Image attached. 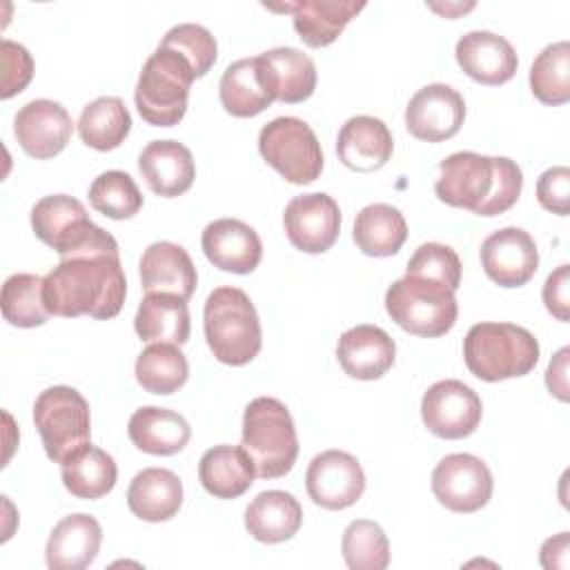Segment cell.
Wrapping results in <instances>:
<instances>
[{
  "mask_svg": "<svg viewBox=\"0 0 570 570\" xmlns=\"http://www.w3.org/2000/svg\"><path fill=\"white\" fill-rule=\"evenodd\" d=\"M127 278L120 254L62 258L42 285L45 307L53 316L114 318L125 303Z\"/></svg>",
  "mask_w": 570,
  "mask_h": 570,
  "instance_id": "1",
  "label": "cell"
},
{
  "mask_svg": "<svg viewBox=\"0 0 570 570\" xmlns=\"http://www.w3.org/2000/svg\"><path fill=\"white\" fill-rule=\"evenodd\" d=\"M521 167L505 156L456 151L439 163L434 183L436 196L450 205L470 209L476 216L508 212L521 196Z\"/></svg>",
  "mask_w": 570,
  "mask_h": 570,
  "instance_id": "2",
  "label": "cell"
},
{
  "mask_svg": "<svg viewBox=\"0 0 570 570\" xmlns=\"http://www.w3.org/2000/svg\"><path fill=\"white\" fill-rule=\"evenodd\" d=\"M468 370L488 383L525 376L539 361L537 338L514 323H476L463 338Z\"/></svg>",
  "mask_w": 570,
  "mask_h": 570,
  "instance_id": "3",
  "label": "cell"
},
{
  "mask_svg": "<svg viewBox=\"0 0 570 570\" xmlns=\"http://www.w3.org/2000/svg\"><path fill=\"white\" fill-rule=\"evenodd\" d=\"M205 338L212 354L225 365H245L263 343L261 321L249 296L238 287H216L203 309Z\"/></svg>",
  "mask_w": 570,
  "mask_h": 570,
  "instance_id": "4",
  "label": "cell"
},
{
  "mask_svg": "<svg viewBox=\"0 0 570 570\" xmlns=\"http://www.w3.org/2000/svg\"><path fill=\"white\" fill-rule=\"evenodd\" d=\"M240 448L254 463L256 476H285L298 456V439L289 410L274 396L254 399L243 414Z\"/></svg>",
  "mask_w": 570,
  "mask_h": 570,
  "instance_id": "5",
  "label": "cell"
},
{
  "mask_svg": "<svg viewBox=\"0 0 570 570\" xmlns=\"http://www.w3.org/2000/svg\"><path fill=\"white\" fill-rule=\"evenodd\" d=\"M33 234L62 258L89 254H120L116 238L94 225L85 205L67 194L40 198L31 209Z\"/></svg>",
  "mask_w": 570,
  "mask_h": 570,
  "instance_id": "6",
  "label": "cell"
},
{
  "mask_svg": "<svg viewBox=\"0 0 570 570\" xmlns=\"http://www.w3.org/2000/svg\"><path fill=\"white\" fill-rule=\"evenodd\" d=\"M196 73L189 60L167 47L147 58L136 85V109L154 127H174L187 111V98Z\"/></svg>",
  "mask_w": 570,
  "mask_h": 570,
  "instance_id": "7",
  "label": "cell"
},
{
  "mask_svg": "<svg viewBox=\"0 0 570 570\" xmlns=\"http://www.w3.org/2000/svg\"><path fill=\"white\" fill-rule=\"evenodd\" d=\"M385 309L401 330L414 336H443L459 316L454 289L414 274H405L387 287Z\"/></svg>",
  "mask_w": 570,
  "mask_h": 570,
  "instance_id": "8",
  "label": "cell"
},
{
  "mask_svg": "<svg viewBox=\"0 0 570 570\" xmlns=\"http://www.w3.org/2000/svg\"><path fill=\"white\" fill-rule=\"evenodd\" d=\"M33 423L51 461L62 463L71 452L89 443L91 414L85 396L69 385H53L38 394Z\"/></svg>",
  "mask_w": 570,
  "mask_h": 570,
  "instance_id": "9",
  "label": "cell"
},
{
  "mask_svg": "<svg viewBox=\"0 0 570 570\" xmlns=\"http://www.w3.org/2000/svg\"><path fill=\"white\" fill-rule=\"evenodd\" d=\"M258 151L292 185L314 183L323 171V151L316 134L294 116H281L263 125Z\"/></svg>",
  "mask_w": 570,
  "mask_h": 570,
  "instance_id": "10",
  "label": "cell"
},
{
  "mask_svg": "<svg viewBox=\"0 0 570 570\" xmlns=\"http://www.w3.org/2000/svg\"><path fill=\"white\" fill-rule=\"evenodd\" d=\"M492 488L490 468L468 452L448 454L432 472V492L452 512L470 514L481 510L490 501Z\"/></svg>",
  "mask_w": 570,
  "mask_h": 570,
  "instance_id": "11",
  "label": "cell"
},
{
  "mask_svg": "<svg viewBox=\"0 0 570 570\" xmlns=\"http://www.w3.org/2000/svg\"><path fill=\"white\" fill-rule=\"evenodd\" d=\"M481 414L483 405L476 392L456 379L436 381L421 399V419L441 439L470 436L479 428Z\"/></svg>",
  "mask_w": 570,
  "mask_h": 570,
  "instance_id": "12",
  "label": "cell"
},
{
  "mask_svg": "<svg viewBox=\"0 0 570 570\" xmlns=\"http://www.w3.org/2000/svg\"><path fill=\"white\" fill-rule=\"evenodd\" d=\"M309 499L325 510H343L354 505L365 490V474L356 456L343 450H325L316 454L305 472Z\"/></svg>",
  "mask_w": 570,
  "mask_h": 570,
  "instance_id": "13",
  "label": "cell"
},
{
  "mask_svg": "<svg viewBox=\"0 0 570 570\" xmlns=\"http://www.w3.org/2000/svg\"><path fill=\"white\" fill-rule=\"evenodd\" d=\"M285 234L289 243L305 254L327 252L341 232V209L338 203L323 194H301L294 196L283 214Z\"/></svg>",
  "mask_w": 570,
  "mask_h": 570,
  "instance_id": "14",
  "label": "cell"
},
{
  "mask_svg": "<svg viewBox=\"0 0 570 570\" xmlns=\"http://www.w3.org/2000/svg\"><path fill=\"white\" fill-rule=\"evenodd\" d=\"M465 118L463 96L443 82L421 87L405 107L407 131L425 142L452 138Z\"/></svg>",
  "mask_w": 570,
  "mask_h": 570,
  "instance_id": "15",
  "label": "cell"
},
{
  "mask_svg": "<svg viewBox=\"0 0 570 570\" xmlns=\"http://www.w3.org/2000/svg\"><path fill=\"white\" fill-rule=\"evenodd\" d=\"M481 265L497 285L521 287L537 274V243L521 227L497 229L481 245Z\"/></svg>",
  "mask_w": 570,
  "mask_h": 570,
  "instance_id": "16",
  "label": "cell"
},
{
  "mask_svg": "<svg viewBox=\"0 0 570 570\" xmlns=\"http://www.w3.org/2000/svg\"><path fill=\"white\" fill-rule=\"evenodd\" d=\"M73 131L69 111L49 98H38L18 109L13 118V134L18 145L38 160L58 156Z\"/></svg>",
  "mask_w": 570,
  "mask_h": 570,
  "instance_id": "17",
  "label": "cell"
},
{
  "mask_svg": "<svg viewBox=\"0 0 570 570\" xmlns=\"http://www.w3.org/2000/svg\"><path fill=\"white\" fill-rule=\"evenodd\" d=\"M207 261L232 274H249L263 258V243L254 227L238 218H218L203 229L200 238Z\"/></svg>",
  "mask_w": 570,
  "mask_h": 570,
  "instance_id": "18",
  "label": "cell"
},
{
  "mask_svg": "<svg viewBox=\"0 0 570 570\" xmlns=\"http://www.w3.org/2000/svg\"><path fill=\"white\" fill-rule=\"evenodd\" d=\"M454 56L459 67L481 85H503L519 67L514 47L499 33L474 29L456 40Z\"/></svg>",
  "mask_w": 570,
  "mask_h": 570,
  "instance_id": "19",
  "label": "cell"
},
{
  "mask_svg": "<svg viewBox=\"0 0 570 570\" xmlns=\"http://www.w3.org/2000/svg\"><path fill=\"white\" fill-rule=\"evenodd\" d=\"M218 94L225 111L236 118H252L276 100L272 76L261 56L232 62L220 76Z\"/></svg>",
  "mask_w": 570,
  "mask_h": 570,
  "instance_id": "20",
  "label": "cell"
},
{
  "mask_svg": "<svg viewBox=\"0 0 570 570\" xmlns=\"http://www.w3.org/2000/svg\"><path fill=\"white\" fill-rule=\"evenodd\" d=\"M138 272L147 294H171L183 301H189L198 283V274L187 249L169 240L151 243L140 256Z\"/></svg>",
  "mask_w": 570,
  "mask_h": 570,
  "instance_id": "21",
  "label": "cell"
},
{
  "mask_svg": "<svg viewBox=\"0 0 570 570\" xmlns=\"http://www.w3.org/2000/svg\"><path fill=\"white\" fill-rule=\"evenodd\" d=\"M396 356V345L392 336L379 325H354L345 330L336 345V358L343 372L358 381L381 379Z\"/></svg>",
  "mask_w": 570,
  "mask_h": 570,
  "instance_id": "22",
  "label": "cell"
},
{
  "mask_svg": "<svg viewBox=\"0 0 570 570\" xmlns=\"http://www.w3.org/2000/svg\"><path fill=\"white\" fill-rule=\"evenodd\" d=\"M274 11H289L298 38L307 47H327L345 29V24L365 9L356 0H298L285 4H265Z\"/></svg>",
  "mask_w": 570,
  "mask_h": 570,
  "instance_id": "23",
  "label": "cell"
},
{
  "mask_svg": "<svg viewBox=\"0 0 570 570\" xmlns=\"http://www.w3.org/2000/svg\"><path fill=\"white\" fill-rule=\"evenodd\" d=\"M138 169L149 189L163 198L185 194L196 178L194 156L178 140L147 142L138 156Z\"/></svg>",
  "mask_w": 570,
  "mask_h": 570,
  "instance_id": "24",
  "label": "cell"
},
{
  "mask_svg": "<svg viewBox=\"0 0 570 570\" xmlns=\"http://www.w3.org/2000/svg\"><path fill=\"white\" fill-rule=\"evenodd\" d=\"M102 543L100 523L85 512L60 519L45 548V559L51 570H82L98 557Z\"/></svg>",
  "mask_w": 570,
  "mask_h": 570,
  "instance_id": "25",
  "label": "cell"
},
{
  "mask_svg": "<svg viewBox=\"0 0 570 570\" xmlns=\"http://www.w3.org/2000/svg\"><path fill=\"white\" fill-rule=\"evenodd\" d=\"M394 149L392 134L381 118L354 116L350 118L336 138L338 160L354 171H376L381 169Z\"/></svg>",
  "mask_w": 570,
  "mask_h": 570,
  "instance_id": "26",
  "label": "cell"
},
{
  "mask_svg": "<svg viewBox=\"0 0 570 570\" xmlns=\"http://www.w3.org/2000/svg\"><path fill=\"white\" fill-rule=\"evenodd\" d=\"M127 505L142 521H167L183 505V483L167 468H145L129 483Z\"/></svg>",
  "mask_w": 570,
  "mask_h": 570,
  "instance_id": "27",
  "label": "cell"
},
{
  "mask_svg": "<svg viewBox=\"0 0 570 570\" xmlns=\"http://www.w3.org/2000/svg\"><path fill=\"white\" fill-rule=\"evenodd\" d=\"M127 434L138 450L156 456H169L189 443L191 428L185 416L174 410L145 405L131 414Z\"/></svg>",
  "mask_w": 570,
  "mask_h": 570,
  "instance_id": "28",
  "label": "cell"
},
{
  "mask_svg": "<svg viewBox=\"0 0 570 570\" xmlns=\"http://www.w3.org/2000/svg\"><path fill=\"white\" fill-rule=\"evenodd\" d=\"M303 523V508L285 490L261 492L245 510V528L261 543L292 539Z\"/></svg>",
  "mask_w": 570,
  "mask_h": 570,
  "instance_id": "29",
  "label": "cell"
},
{
  "mask_svg": "<svg viewBox=\"0 0 570 570\" xmlns=\"http://www.w3.org/2000/svg\"><path fill=\"white\" fill-rule=\"evenodd\" d=\"M256 470L243 448L214 445L198 463V479L203 488L216 499H236L245 494L254 483Z\"/></svg>",
  "mask_w": 570,
  "mask_h": 570,
  "instance_id": "30",
  "label": "cell"
},
{
  "mask_svg": "<svg viewBox=\"0 0 570 570\" xmlns=\"http://www.w3.org/2000/svg\"><path fill=\"white\" fill-rule=\"evenodd\" d=\"M134 327L147 343L185 345L191 332L187 301L171 294H147L138 305Z\"/></svg>",
  "mask_w": 570,
  "mask_h": 570,
  "instance_id": "31",
  "label": "cell"
},
{
  "mask_svg": "<svg viewBox=\"0 0 570 570\" xmlns=\"http://www.w3.org/2000/svg\"><path fill=\"white\" fill-rule=\"evenodd\" d=\"M65 488L78 499H100L116 485L118 468L111 454L87 443L60 463Z\"/></svg>",
  "mask_w": 570,
  "mask_h": 570,
  "instance_id": "32",
  "label": "cell"
},
{
  "mask_svg": "<svg viewBox=\"0 0 570 570\" xmlns=\"http://www.w3.org/2000/svg\"><path fill=\"white\" fill-rule=\"evenodd\" d=\"M407 238L403 214L387 203H372L356 214L354 243L367 256H392Z\"/></svg>",
  "mask_w": 570,
  "mask_h": 570,
  "instance_id": "33",
  "label": "cell"
},
{
  "mask_svg": "<svg viewBox=\"0 0 570 570\" xmlns=\"http://www.w3.org/2000/svg\"><path fill=\"white\" fill-rule=\"evenodd\" d=\"M274 82L276 100L303 102L316 89V65L296 47H276L261 53Z\"/></svg>",
  "mask_w": 570,
  "mask_h": 570,
  "instance_id": "34",
  "label": "cell"
},
{
  "mask_svg": "<svg viewBox=\"0 0 570 570\" xmlns=\"http://www.w3.org/2000/svg\"><path fill=\"white\" fill-rule=\"evenodd\" d=\"M131 129V116L118 96H100L91 100L78 118V134L87 147L98 151L116 149Z\"/></svg>",
  "mask_w": 570,
  "mask_h": 570,
  "instance_id": "35",
  "label": "cell"
},
{
  "mask_svg": "<svg viewBox=\"0 0 570 570\" xmlns=\"http://www.w3.org/2000/svg\"><path fill=\"white\" fill-rule=\"evenodd\" d=\"M189 365L180 345L151 343L136 358V381L151 394H174L187 383Z\"/></svg>",
  "mask_w": 570,
  "mask_h": 570,
  "instance_id": "36",
  "label": "cell"
},
{
  "mask_svg": "<svg viewBox=\"0 0 570 570\" xmlns=\"http://www.w3.org/2000/svg\"><path fill=\"white\" fill-rule=\"evenodd\" d=\"M530 89L543 105H563L570 100V45L552 42L541 49L530 67Z\"/></svg>",
  "mask_w": 570,
  "mask_h": 570,
  "instance_id": "37",
  "label": "cell"
},
{
  "mask_svg": "<svg viewBox=\"0 0 570 570\" xmlns=\"http://www.w3.org/2000/svg\"><path fill=\"white\" fill-rule=\"evenodd\" d=\"M42 285L45 278L38 274L18 272L9 276L0 294L4 321H9L16 327H38L47 323L49 312L45 307Z\"/></svg>",
  "mask_w": 570,
  "mask_h": 570,
  "instance_id": "38",
  "label": "cell"
},
{
  "mask_svg": "<svg viewBox=\"0 0 570 570\" xmlns=\"http://www.w3.org/2000/svg\"><path fill=\"white\" fill-rule=\"evenodd\" d=\"M341 550L352 570H385L390 563L387 537L383 528L370 519H356L345 528Z\"/></svg>",
  "mask_w": 570,
  "mask_h": 570,
  "instance_id": "39",
  "label": "cell"
},
{
  "mask_svg": "<svg viewBox=\"0 0 570 570\" xmlns=\"http://www.w3.org/2000/svg\"><path fill=\"white\" fill-rule=\"evenodd\" d=\"M89 203L107 218H131L142 207V194L127 171L109 169L94 178L89 187Z\"/></svg>",
  "mask_w": 570,
  "mask_h": 570,
  "instance_id": "40",
  "label": "cell"
},
{
  "mask_svg": "<svg viewBox=\"0 0 570 570\" xmlns=\"http://www.w3.org/2000/svg\"><path fill=\"white\" fill-rule=\"evenodd\" d=\"M160 47L183 53L189 60L196 78H203L214 67L218 56L216 38L212 36L209 29L196 22H180L171 27L160 40Z\"/></svg>",
  "mask_w": 570,
  "mask_h": 570,
  "instance_id": "41",
  "label": "cell"
},
{
  "mask_svg": "<svg viewBox=\"0 0 570 570\" xmlns=\"http://www.w3.org/2000/svg\"><path fill=\"white\" fill-rule=\"evenodd\" d=\"M414 276H425L448 285L450 289H459L461 283V261L456 252L441 243H423L416 247L412 258L407 261V272Z\"/></svg>",
  "mask_w": 570,
  "mask_h": 570,
  "instance_id": "42",
  "label": "cell"
},
{
  "mask_svg": "<svg viewBox=\"0 0 570 570\" xmlns=\"http://www.w3.org/2000/svg\"><path fill=\"white\" fill-rule=\"evenodd\" d=\"M2 58V91L0 96L7 100L20 94L33 78V58L24 45L13 40H2L0 45Z\"/></svg>",
  "mask_w": 570,
  "mask_h": 570,
  "instance_id": "43",
  "label": "cell"
},
{
  "mask_svg": "<svg viewBox=\"0 0 570 570\" xmlns=\"http://www.w3.org/2000/svg\"><path fill=\"white\" fill-rule=\"evenodd\" d=\"M537 200L543 209L568 216V200H570V169L566 165L546 169L537 180Z\"/></svg>",
  "mask_w": 570,
  "mask_h": 570,
  "instance_id": "44",
  "label": "cell"
},
{
  "mask_svg": "<svg viewBox=\"0 0 570 570\" xmlns=\"http://www.w3.org/2000/svg\"><path fill=\"white\" fill-rule=\"evenodd\" d=\"M543 303L546 309L557 316L559 321H568V307H570V267L559 265L543 283Z\"/></svg>",
  "mask_w": 570,
  "mask_h": 570,
  "instance_id": "45",
  "label": "cell"
},
{
  "mask_svg": "<svg viewBox=\"0 0 570 570\" xmlns=\"http://www.w3.org/2000/svg\"><path fill=\"white\" fill-rule=\"evenodd\" d=\"M568 354L570 350L568 347H561L548 370H546V385L550 390V394H554L559 401H568L570 394H568Z\"/></svg>",
  "mask_w": 570,
  "mask_h": 570,
  "instance_id": "46",
  "label": "cell"
},
{
  "mask_svg": "<svg viewBox=\"0 0 570 570\" xmlns=\"http://www.w3.org/2000/svg\"><path fill=\"white\" fill-rule=\"evenodd\" d=\"M568 532H559L557 537L548 539L543 546H541V566L552 570V568H561L566 570L568 568V550H570V543H568Z\"/></svg>",
  "mask_w": 570,
  "mask_h": 570,
  "instance_id": "47",
  "label": "cell"
}]
</instances>
